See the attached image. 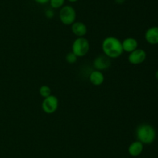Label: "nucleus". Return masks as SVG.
<instances>
[{
	"label": "nucleus",
	"mask_w": 158,
	"mask_h": 158,
	"mask_svg": "<svg viewBox=\"0 0 158 158\" xmlns=\"http://www.w3.org/2000/svg\"><path fill=\"white\" fill-rule=\"evenodd\" d=\"M102 50L103 54L110 59H115L123 54L122 42L115 37H107L102 42Z\"/></svg>",
	"instance_id": "obj_1"
},
{
	"label": "nucleus",
	"mask_w": 158,
	"mask_h": 158,
	"mask_svg": "<svg viewBox=\"0 0 158 158\" xmlns=\"http://www.w3.org/2000/svg\"><path fill=\"white\" fill-rule=\"evenodd\" d=\"M156 130L150 124L143 123L138 125L136 129V136L137 140L143 144H151L156 139Z\"/></svg>",
	"instance_id": "obj_2"
},
{
	"label": "nucleus",
	"mask_w": 158,
	"mask_h": 158,
	"mask_svg": "<svg viewBox=\"0 0 158 158\" xmlns=\"http://www.w3.org/2000/svg\"><path fill=\"white\" fill-rule=\"evenodd\" d=\"M90 44L89 40L83 37H77L72 44V52L78 57L86 56L89 51Z\"/></svg>",
	"instance_id": "obj_3"
},
{
	"label": "nucleus",
	"mask_w": 158,
	"mask_h": 158,
	"mask_svg": "<svg viewBox=\"0 0 158 158\" xmlns=\"http://www.w3.org/2000/svg\"><path fill=\"white\" fill-rule=\"evenodd\" d=\"M60 20L63 24L66 26H71L74 22H76L77 19V12L73 6L66 5L60 8Z\"/></svg>",
	"instance_id": "obj_4"
},
{
	"label": "nucleus",
	"mask_w": 158,
	"mask_h": 158,
	"mask_svg": "<svg viewBox=\"0 0 158 158\" xmlns=\"http://www.w3.org/2000/svg\"><path fill=\"white\" fill-rule=\"evenodd\" d=\"M59 107V99L56 96L51 95L44 98L42 102V108L46 114H52Z\"/></svg>",
	"instance_id": "obj_5"
},
{
	"label": "nucleus",
	"mask_w": 158,
	"mask_h": 158,
	"mask_svg": "<svg viewBox=\"0 0 158 158\" xmlns=\"http://www.w3.org/2000/svg\"><path fill=\"white\" fill-rule=\"evenodd\" d=\"M147 58V53L144 50L137 48L130 53L128 55V61L134 65H138L143 63Z\"/></svg>",
	"instance_id": "obj_6"
},
{
	"label": "nucleus",
	"mask_w": 158,
	"mask_h": 158,
	"mask_svg": "<svg viewBox=\"0 0 158 158\" xmlns=\"http://www.w3.org/2000/svg\"><path fill=\"white\" fill-rule=\"evenodd\" d=\"M93 64L95 70L100 71H105L111 66V59L105 54H100L95 57Z\"/></svg>",
	"instance_id": "obj_7"
},
{
	"label": "nucleus",
	"mask_w": 158,
	"mask_h": 158,
	"mask_svg": "<svg viewBox=\"0 0 158 158\" xmlns=\"http://www.w3.org/2000/svg\"><path fill=\"white\" fill-rule=\"evenodd\" d=\"M145 40L151 45L158 44V26H151L145 32Z\"/></svg>",
	"instance_id": "obj_8"
},
{
	"label": "nucleus",
	"mask_w": 158,
	"mask_h": 158,
	"mask_svg": "<svg viewBox=\"0 0 158 158\" xmlns=\"http://www.w3.org/2000/svg\"><path fill=\"white\" fill-rule=\"evenodd\" d=\"M71 30L77 37H83L87 33V26L83 22H74L71 25Z\"/></svg>",
	"instance_id": "obj_9"
},
{
	"label": "nucleus",
	"mask_w": 158,
	"mask_h": 158,
	"mask_svg": "<svg viewBox=\"0 0 158 158\" xmlns=\"http://www.w3.org/2000/svg\"><path fill=\"white\" fill-rule=\"evenodd\" d=\"M121 42L123 50L129 54L138 48V42L134 37H127Z\"/></svg>",
	"instance_id": "obj_10"
},
{
	"label": "nucleus",
	"mask_w": 158,
	"mask_h": 158,
	"mask_svg": "<svg viewBox=\"0 0 158 158\" xmlns=\"http://www.w3.org/2000/svg\"><path fill=\"white\" fill-rule=\"evenodd\" d=\"M104 74L102 71H97V70H94L92 72L89 74V80L92 85H95V86H100L104 81Z\"/></svg>",
	"instance_id": "obj_11"
},
{
	"label": "nucleus",
	"mask_w": 158,
	"mask_h": 158,
	"mask_svg": "<svg viewBox=\"0 0 158 158\" xmlns=\"http://www.w3.org/2000/svg\"><path fill=\"white\" fill-rule=\"evenodd\" d=\"M143 144L138 140L134 141L128 147V153L131 156H134V157L140 156L142 152H143Z\"/></svg>",
	"instance_id": "obj_12"
},
{
	"label": "nucleus",
	"mask_w": 158,
	"mask_h": 158,
	"mask_svg": "<svg viewBox=\"0 0 158 158\" xmlns=\"http://www.w3.org/2000/svg\"><path fill=\"white\" fill-rule=\"evenodd\" d=\"M51 92H52V90L50 87L48 85H42L39 89V93L43 98H46L51 95Z\"/></svg>",
	"instance_id": "obj_13"
},
{
	"label": "nucleus",
	"mask_w": 158,
	"mask_h": 158,
	"mask_svg": "<svg viewBox=\"0 0 158 158\" xmlns=\"http://www.w3.org/2000/svg\"><path fill=\"white\" fill-rule=\"evenodd\" d=\"M65 2L66 0H49V2L52 9H56L63 7L65 4Z\"/></svg>",
	"instance_id": "obj_14"
},
{
	"label": "nucleus",
	"mask_w": 158,
	"mask_h": 158,
	"mask_svg": "<svg viewBox=\"0 0 158 158\" xmlns=\"http://www.w3.org/2000/svg\"><path fill=\"white\" fill-rule=\"evenodd\" d=\"M77 59H78V57L74 53H73L72 51L71 52H69L66 56V60L67 63L70 64H75L76 62L77 61Z\"/></svg>",
	"instance_id": "obj_15"
},
{
	"label": "nucleus",
	"mask_w": 158,
	"mask_h": 158,
	"mask_svg": "<svg viewBox=\"0 0 158 158\" xmlns=\"http://www.w3.org/2000/svg\"><path fill=\"white\" fill-rule=\"evenodd\" d=\"M54 15L55 13L53 12V9H48L45 12V16L47 19H52L54 17Z\"/></svg>",
	"instance_id": "obj_16"
},
{
	"label": "nucleus",
	"mask_w": 158,
	"mask_h": 158,
	"mask_svg": "<svg viewBox=\"0 0 158 158\" xmlns=\"http://www.w3.org/2000/svg\"><path fill=\"white\" fill-rule=\"evenodd\" d=\"M36 3L40 5H45V4H47L48 2H49V0H34Z\"/></svg>",
	"instance_id": "obj_17"
},
{
	"label": "nucleus",
	"mask_w": 158,
	"mask_h": 158,
	"mask_svg": "<svg viewBox=\"0 0 158 158\" xmlns=\"http://www.w3.org/2000/svg\"><path fill=\"white\" fill-rule=\"evenodd\" d=\"M125 1H126V0H114V2H115L117 4H119V5L123 4V3L125 2Z\"/></svg>",
	"instance_id": "obj_18"
},
{
	"label": "nucleus",
	"mask_w": 158,
	"mask_h": 158,
	"mask_svg": "<svg viewBox=\"0 0 158 158\" xmlns=\"http://www.w3.org/2000/svg\"><path fill=\"white\" fill-rule=\"evenodd\" d=\"M155 77H156V79L158 81V70L155 72Z\"/></svg>",
	"instance_id": "obj_19"
},
{
	"label": "nucleus",
	"mask_w": 158,
	"mask_h": 158,
	"mask_svg": "<svg viewBox=\"0 0 158 158\" xmlns=\"http://www.w3.org/2000/svg\"><path fill=\"white\" fill-rule=\"evenodd\" d=\"M67 1H69V2H77L78 0H67Z\"/></svg>",
	"instance_id": "obj_20"
}]
</instances>
